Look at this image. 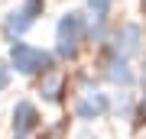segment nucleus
I'll return each mask as SVG.
<instances>
[{
	"instance_id": "obj_1",
	"label": "nucleus",
	"mask_w": 146,
	"mask_h": 139,
	"mask_svg": "<svg viewBox=\"0 0 146 139\" xmlns=\"http://www.w3.org/2000/svg\"><path fill=\"white\" fill-rule=\"evenodd\" d=\"M88 23H91L88 13H81V10H65L58 16V23H55V49H52L55 62H75L78 58L81 45L88 42Z\"/></svg>"
},
{
	"instance_id": "obj_2",
	"label": "nucleus",
	"mask_w": 146,
	"mask_h": 139,
	"mask_svg": "<svg viewBox=\"0 0 146 139\" xmlns=\"http://www.w3.org/2000/svg\"><path fill=\"white\" fill-rule=\"evenodd\" d=\"M7 65H10V71L23 74V78H42V74L55 71V55L42 45H33V42L20 39L7 52Z\"/></svg>"
},
{
	"instance_id": "obj_3",
	"label": "nucleus",
	"mask_w": 146,
	"mask_h": 139,
	"mask_svg": "<svg viewBox=\"0 0 146 139\" xmlns=\"http://www.w3.org/2000/svg\"><path fill=\"white\" fill-rule=\"evenodd\" d=\"M46 13V0H20V3L13 7V10H7L3 23H0V29H3V39L10 42H20L26 32L36 26V20Z\"/></svg>"
},
{
	"instance_id": "obj_4",
	"label": "nucleus",
	"mask_w": 146,
	"mask_h": 139,
	"mask_svg": "<svg viewBox=\"0 0 146 139\" xmlns=\"http://www.w3.org/2000/svg\"><path fill=\"white\" fill-rule=\"evenodd\" d=\"M107 52L110 55H117V58H127L130 62L133 55H140L143 52V26L140 23H120L110 29V36H107Z\"/></svg>"
},
{
	"instance_id": "obj_5",
	"label": "nucleus",
	"mask_w": 146,
	"mask_h": 139,
	"mask_svg": "<svg viewBox=\"0 0 146 139\" xmlns=\"http://www.w3.org/2000/svg\"><path fill=\"white\" fill-rule=\"evenodd\" d=\"M72 113L78 123H98V120H104L110 117V94L104 91H81L78 97H75V107H72Z\"/></svg>"
},
{
	"instance_id": "obj_6",
	"label": "nucleus",
	"mask_w": 146,
	"mask_h": 139,
	"mask_svg": "<svg viewBox=\"0 0 146 139\" xmlns=\"http://www.w3.org/2000/svg\"><path fill=\"white\" fill-rule=\"evenodd\" d=\"M10 126H13V136H20V139H26L33 133H39L42 129V113H39V107L33 100H16L13 103V110H10Z\"/></svg>"
},
{
	"instance_id": "obj_7",
	"label": "nucleus",
	"mask_w": 146,
	"mask_h": 139,
	"mask_svg": "<svg viewBox=\"0 0 146 139\" xmlns=\"http://www.w3.org/2000/svg\"><path fill=\"white\" fill-rule=\"evenodd\" d=\"M101 78L107 84H114V88H120V91H130L136 84V71L130 68V62L117 58V55H107V62L101 65Z\"/></svg>"
},
{
	"instance_id": "obj_8",
	"label": "nucleus",
	"mask_w": 146,
	"mask_h": 139,
	"mask_svg": "<svg viewBox=\"0 0 146 139\" xmlns=\"http://www.w3.org/2000/svg\"><path fill=\"white\" fill-rule=\"evenodd\" d=\"M36 94L42 97V103H52V107H58V103H65V94H68V74L65 71H49L39 78V88Z\"/></svg>"
},
{
	"instance_id": "obj_9",
	"label": "nucleus",
	"mask_w": 146,
	"mask_h": 139,
	"mask_svg": "<svg viewBox=\"0 0 146 139\" xmlns=\"http://www.w3.org/2000/svg\"><path fill=\"white\" fill-rule=\"evenodd\" d=\"M133 110H136V97L130 91H117L110 94V113L120 117V120H133Z\"/></svg>"
},
{
	"instance_id": "obj_10",
	"label": "nucleus",
	"mask_w": 146,
	"mask_h": 139,
	"mask_svg": "<svg viewBox=\"0 0 146 139\" xmlns=\"http://www.w3.org/2000/svg\"><path fill=\"white\" fill-rule=\"evenodd\" d=\"M143 126H146V88L136 97V110H133V129H143Z\"/></svg>"
},
{
	"instance_id": "obj_11",
	"label": "nucleus",
	"mask_w": 146,
	"mask_h": 139,
	"mask_svg": "<svg viewBox=\"0 0 146 139\" xmlns=\"http://www.w3.org/2000/svg\"><path fill=\"white\" fill-rule=\"evenodd\" d=\"M88 3V10H91V16H110V7H114V0H84Z\"/></svg>"
},
{
	"instance_id": "obj_12",
	"label": "nucleus",
	"mask_w": 146,
	"mask_h": 139,
	"mask_svg": "<svg viewBox=\"0 0 146 139\" xmlns=\"http://www.w3.org/2000/svg\"><path fill=\"white\" fill-rule=\"evenodd\" d=\"M10 81H13V71H10V65H7V62H0V94H3L7 88H10Z\"/></svg>"
},
{
	"instance_id": "obj_13",
	"label": "nucleus",
	"mask_w": 146,
	"mask_h": 139,
	"mask_svg": "<svg viewBox=\"0 0 146 139\" xmlns=\"http://www.w3.org/2000/svg\"><path fill=\"white\" fill-rule=\"evenodd\" d=\"M140 74H143V81H146V55H143V71Z\"/></svg>"
}]
</instances>
